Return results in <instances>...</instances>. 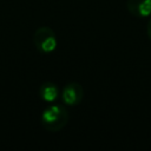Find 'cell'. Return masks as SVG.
Segmentation results:
<instances>
[{
	"instance_id": "8992f818",
	"label": "cell",
	"mask_w": 151,
	"mask_h": 151,
	"mask_svg": "<svg viewBox=\"0 0 151 151\" xmlns=\"http://www.w3.org/2000/svg\"><path fill=\"white\" fill-rule=\"evenodd\" d=\"M146 33H147V37H149V39L151 40V19L149 20V22H147V27H146Z\"/></svg>"
},
{
	"instance_id": "277c9868",
	"label": "cell",
	"mask_w": 151,
	"mask_h": 151,
	"mask_svg": "<svg viewBox=\"0 0 151 151\" xmlns=\"http://www.w3.org/2000/svg\"><path fill=\"white\" fill-rule=\"evenodd\" d=\"M127 11L137 18H147L151 15V0H127Z\"/></svg>"
},
{
	"instance_id": "6da1fadb",
	"label": "cell",
	"mask_w": 151,
	"mask_h": 151,
	"mask_svg": "<svg viewBox=\"0 0 151 151\" xmlns=\"http://www.w3.org/2000/svg\"><path fill=\"white\" fill-rule=\"evenodd\" d=\"M68 120L67 111L61 105H50L44 110L41 114V124L42 126L51 132L60 131Z\"/></svg>"
},
{
	"instance_id": "5b68a950",
	"label": "cell",
	"mask_w": 151,
	"mask_h": 151,
	"mask_svg": "<svg viewBox=\"0 0 151 151\" xmlns=\"http://www.w3.org/2000/svg\"><path fill=\"white\" fill-rule=\"evenodd\" d=\"M39 93H40V97L42 100H45L47 103H53L59 96V90L54 83L46 81L40 86Z\"/></svg>"
},
{
	"instance_id": "7a4b0ae2",
	"label": "cell",
	"mask_w": 151,
	"mask_h": 151,
	"mask_svg": "<svg viewBox=\"0 0 151 151\" xmlns=\"http://www.w3.org/2000/svg\"><path fill=\"white\" fill-rule=\"evenodd\" d=\"M34 46L42 53H51L57 47V37L52 28L42 26L39 27L33 34Z\"/></svg>"
},
{
	"instance_id": "3957f363",
	"label": "cell",
	"mask_w": 151,
	"mask_h": 151,
	"mask_svg": "<svg viewBox=\"0 0 151 151\" xmlns=\"http://www.w3.org/2000/svg\"><path fill=\"white\" fill-rule=\"evenodd\" d=\"M84 97V88L78 83H70L67 84L61 92L63 101L68 106L78 105Z\"/></svg>"
}]
</instances>
